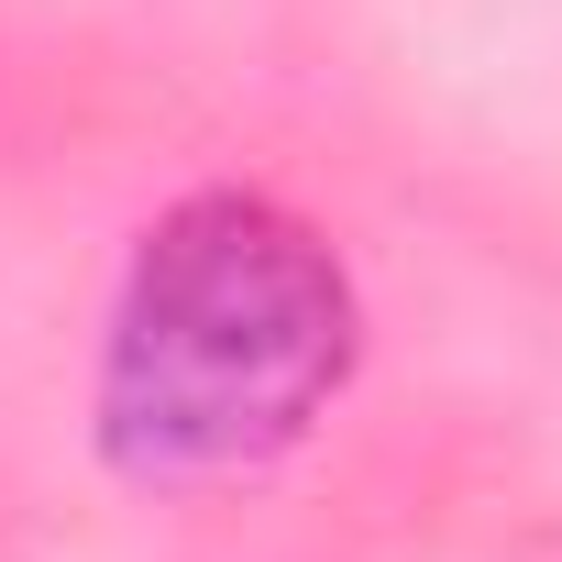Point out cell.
I'll return each instance as SVG.
<instances>
[{"mask_svg":"<svg viewBox=\"0 0 562 562\" xmlns=\"http://www.w3.org/2000/svg\"><path fill=\"white\" fill-rule=\"evenodd\" d=\"M353 276L265 188H188L144 221L100 331V452L133 485H221L299 452L353 386Z\"/></svg>","mask_w":562,"mask_h":562,"instance_id":"obj_1","label":"cell"}]
</instances>
